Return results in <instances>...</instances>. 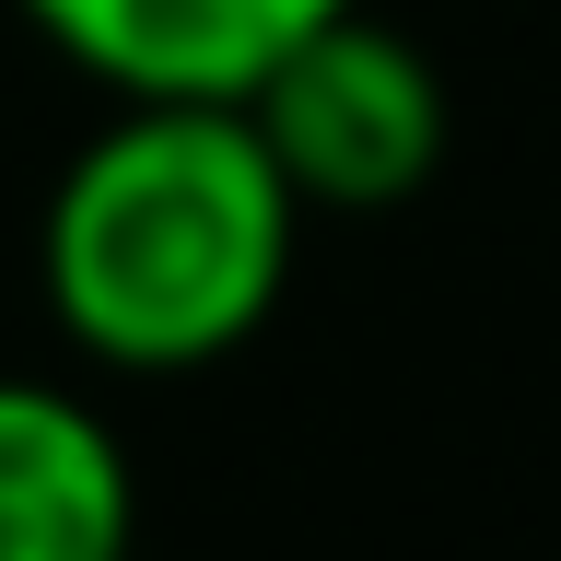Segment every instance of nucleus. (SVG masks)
Listing matches in <instances>:
<instances>
[{
    "instance_id": "obj_2",
    "label": "nucleus",
    "mask_w": 561,
    "mask_h": 561,
    "mask_svg": "<svg viewBox=\"0 0 561 561\" xmlns=\"http://www.w3.org/2000/svg\"><path fill=\"white\" fill-rule=\"evenodd\" d=\"M245 117L270 140V164L293 175L305 222H375V210H410L433 175H445V70L421 35H398L375 0H351L305 47H280L257 82H245Z\"/></svg>"
},
{
    "instance_id": "obj_1",
    "label": "nucleus",
    "mask_w": 561,
    "mask_h": 561,
    "mask_svg": "<svg viewBox=\"0 0 561 561\" xmlns=\"http://www.w3.org/2000/svg\"><path fill=\"white\" fill-rule=\"evenodd\" d=\"M305 199L245 105L152 94L117 105L47 187L35 293L105 375H199L245 351L293 293Z\"/></svg>"
},
{
    "instance_id": "obj_3",
    "label": "nucleus",
    "mask_w": 561,
    "mask_h": 561,
    "mask_svg": "<svg viewBox=\"0 0 561 561\" xmlns=\"http://www.w3.org/2000/svg\"><path fill=\"white\" fill-rule=\"evenodd\" d=\"M328 12L351 0H24V24L59 47L82 82H105L117 105L152 94H210L234 105L280 47H305Z\"/></svg>"
},
{
    "instance_id": "obj_4",
    "label": "nucleus",
    "mask_w": 561,
    "mask_h": 561,
    "mask_svg": "<svg viewBox=\"0 0 561 561\" xmlns=\"http://www.w3.org/2000/svg\"><path fill=\"white\" fill-rule=\"evenodd\" d=\"M140 480L94 398L0 375V561H129Z\"/></svg>"
}]
</instances>
